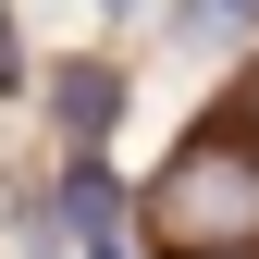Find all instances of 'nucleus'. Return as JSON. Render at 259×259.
Returning a JSON list of instances; mask_svg holds the SVG:
<instances>
[{"label":"nucleus","instance_id":"obj_1","mask_svg":"<svg viewBox=\"0 0 259 259\" xmlns=\"http://www.w3.org/2000/svg\"><path fill=\"white\" fill-rule=\"evenodd\" d=\"M148 222H160L185 259H235V247H259V160H247L235 136H198L173 173L148 185Z\"/></svg>","mask_w":259,"mask_h":259},{"label":"nucleus","instance_id":"obj_5","mask_svg":"<svg viewBox=\"0 0 259 259\" xmlns=\"http://www.w3.org/2000/svg\"><path fill=\"white\" fill-rule=\"evenodd\" d=\"M25 74V37H13V13H0V87H13Z\"/></svg>","mask_w":259,"mask_h":259},{"label":"nucleus","instance_id":"obj_4","mask_svg":"<svg viewBox=\"0 0 259 259\" xmlns=\"http://www.w3.org/2000/svg\"><path fill=\"white\" fill-rule=\"evenodd\" d=\"M259 0H185V37H247Z\"/></svg>","mask_w":259,"mask_h":259},{"label":"nucleus","instance_id":"obj_2","mask_svg":"<svg viewBox=\"0 0 259 259\" xmlns=\"http://www.w3.org/2000/svg\"><path fill=\"white\" fill-rule=\"evenodd\" d=\"M62 222H74L87 259H136V235H123V185L99 173V148H74V173H62Z\"/></svg>","mask_w":259,"mask_h":259},{"label":"nucleus","instance_id":"obj_3","mask_svg":"<svg viewBox=\"0 0 259 259\" xmlns=\"http://www.w3.org/2000/svg\"><path fill=\"white\" fill-rule=\"evenodd\" d=\"M50 111H62V136H74V148H99L111 111H123V74H111V62H62V74H50Z\"/></svg>","mask_w":259,"mask_h":259},{"label":"nucleus","instance_id":"obj_6","mask_svg":"<svg viewBox=\"0 0 259 259\" xmlns=\"http://www.w3.org/2000/svg\"><path fill=\"white\" fill-rule=\"evenodd\" d=\"M235 259H247V247H235Z\"/></svg>","mask_w":259,"mask_h":259}]
</instances>
